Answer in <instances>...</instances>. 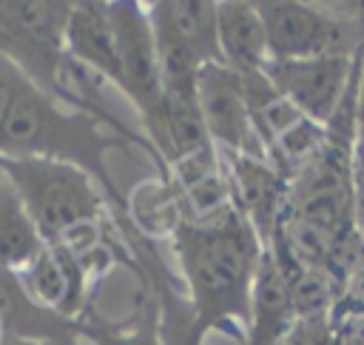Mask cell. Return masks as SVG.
<instances>
[{
  "label": "cell",
  "instance_id": "obj_1",
  "mask_svg": "<svg viewBox=\"0 0 364 345\" xmlns=\"http://www.w3.org/2000/svg\"><path fill=\"white\" fill-rule=\"evenodd\" d=\"M171 245L188 291L193 334L202 342L210 331L245 339L253 279L264 245L253 225L233 205L210 220H185L171 231Z\"/></svg>",
  "mask_w": 364,
  "mask_h": 345
},
{
  "label": "cell",
  "instance_id": "obj_2",
  "mask_svg": "<svg viewBox=\"0 0 364 345\" xmlns=\"http://www.w3.org/2000/svg\"><path fill=\"white\" fill-rule=\"evenodd\" d=\"M102 125L100 117L57 103L28 80L0 125V154L43 157L85 171L105 194L108 214L119 220L128 217V200L114 182L108 154L128 151L131 143L102 131Z\"/></svg>",
  "mask_w": 364,
  "mask_h": 345
},
{
  "label": "cell",
  "instance_id": "obj_3",
  "mask_svg": "<svg viewBox=\"0 0 364 345\" xmlns=\"http://www.w3.org/2000/svg\"><path fill=\"white\" fill-rule=\"evenodd\" d=\"M0 177L20 197L46 242H57L82 222L108 217V200L100 185L68 163L0 154Z\"/></svg>",
  "mask_w": 364,
  "mask_h": 345
},
{
  "label": "cell",
  "instance_id": "obj_4",
  "mask_svg": "<svg viewBox=\"0 0 364 345\" xmlns=\"http://www.w3.org/2000/svg\"><path fill=\"white\" fill-rule=\"evenodd\" d=\"M264 34L270 60H301L344 54L353 57L364 43V6L353 14H336L324 6L299 0H253Z\"/></svg>",
  "mask_w": 364,
  "mask_h": 345
},
{
  "label": "cell",
  "instance_id": "obj_5",
  "mask_svg": "<svg viewBox=\"0 0 364 345\" xmlns=\"http://www.w3.org/2000/svg\"><path fill=\"white\" fill-rule=\"evenodd\" d=\"M108 14L122 63V94L139 111L142 128L151 140L162 111V74L148 9L139 0H108Z\"/></svg>",
  "mask_w": 364,
  "mask_h": 345
},
{
  "label": "cell",
  "instance_id": "obj_6",
  "mask_svg": "<svg viewBox=\"0 0 364 345\" xmlns=\"http://www.w3.org/2000/svg\"><path fill=\"white\" fill-rule=\"evenodd\" d=\"M353 68H355V54L353 57L327 54V57H301V60H267L264 77L307 120L327 128L347 94Z\"/></svg>",
  "mask_w": 364,
  "mask_h": 345
},
{
  "label": "cell",
  "instance_id": "obj_7",
  "mask_svg": "<svg viewBox=\"0 0 364 345\" xmlns=\"http://www.w3.org/2000/svg\"><path fill=\"white\" fill-rule=\"evenodd\" d=\"M199 108L216 151L267 160L247 105L242 74L225 63H208L199 71Z\"/></svg>",
  "mask_w": 364,
  "mask_h": 345
},
{
  "label": "cell",
  "instance_id": "obj_8",
  "mask_svg": "<svg viewBox=\"0 0 364 345\" xmlns=\"http://www.w3.org/2000/svg\"><path fill=\"white\" fill-rule=\"evenodd\" d=\"M219 157H222V165L230 180L233 205L242 211V217L253 225L262 245L267 248L279 228L290 180L276 165H270L267 160H259V157L228 154V151H219Z\"/></svg>",
  "mask_w": 364,
  "mask_h": 345
},
{
  "label": "cell",
  "instance_id": "obj_9",
  "mask_svg": "<svg viewBox=\"0 0 364 345\" xmlns=\"http://www.w3.org/2000/svg\"><path fill=\"white\" fill-rule=\"evenodd\" d=\"M17 279L37 305L65 319H80L88 308L91 277L85 274L80 257L60 242H46L43 251L17 274Z\"/></svg>",
  "mask_w": 364,
  "mask_h": 345
},
{
  "label": "cell",
  "instance_id": "obj_10",
  "mask_svg": "<svg viewBox=\"0 0 364 345\" xmlns=\"http://www.w3.org/2000/svg\"><path fill=\"white\" fill-rule=\"evenodd\" d=\"M65 48L71 60H77L94 77L122 91V63H119V48H117L105 0L74 3L68 31H65Z\"/></svg>",
  "mask_w": 364,
  "mask_h": 345
},
{
  "label": "cell",
  "instance_id": "obj_11",
  "mask_svg": "<svg viewBox=\"0 0 364 345\" xmlns=\"http://www.w3.org/2000/svg\"><path fill=\"white\" fill-rule=\"evenodd\" d=\"M293 325H296V308H293L287 277L276 262V257L264 248L256 279H253L245 339L239 345H282Z\"/></svg>",
  "mask_w": 364,
  "mask_h": 345
},
{
  "label": "cell",
  "instance_id": "obj_12",
  "mask_svg": "<svg viewBox=\"0 0 364 345\" xmlns=\"http://www.w3.org/2000/svg\"><path fill=\"white\" fill-rule=\"evenodd\" d=\"M145 9L151 26L176 37L202 66L222 63L216 0H156Z\"/></svg>",
  "mask_w": 364,
  "mask_h": 345
},
{
  "label": "cell",
  "instance_id": "obj_13",
  "mask_svg": "<svg viewBox=\"0 0 364 345\" xmlns=\"http://www.w3.org/2000/svg\"><path fill=\"white\" fill-rule=\"evenodd\" d=\"M219 9V51L222 63L236 74L264 71L270 51L262 14L253 0H222Z\"/></svg>",
  "mask_w": 364,
  "mask_h": 345
},
{
  "label": "cell",
  "instance_id": "obj_14",
  "mask_svg": "<svg viewBox=\"0 0 364 345\" xmlns=\"http://www.w3.org/2000/svg\"><path fill=\"white\" fill-rule=\"evenodd\" d=\"M46 240L26 214L20 197L0 177V271L20 274L40 251Z\"/></svg>",
  "mask_w": 364,
  "mask_h": 345
},
{
  "label": "cell",
  "instance_id": "obj_15",
  "mask_svg": "<svg viewBox=\"0 0 364 345\" xmlns=\"http://www.w3.org/2000/svg\"><path fill=\"white\" fill-rule=\"evenodd\" d=\"M77 322H80L82 345H165L162 331H159L156 302L148 305L131 322H108L91 308H85V314Z\"/></svg>",
  "mask_w": 364,
  "mask_h": 345
},
{
  "label": "cell",
  "instance_id": "obj_16",
  "mask_svg": "<svg viewBox=\"0 0 364 345\" xmlns=\"http://www.w3.org/2000/svg\"><path fill=\"white\" fill-rule=\"evenodd\" d=\"M26 83H28V77H26L6 54H0V125H3V120H6V114H9V108H11V103L17 100V94L23 91Z\"/></svg>",
  "mask_w": 364,
  "mask_h": 345
},
{
  "label": "cell",
  "instance_id": "obj_17",
  "mask_svg": "<svg viewBox=\"0 0 364 345\" xmlns=\"http://www.w3.org/2000/svg\"><path fill=\"white\" fill-rule=\"evenodd\" d=\"M330 322L333 345H364V311H338Z\"/></svg>",
  "mask_w": 364,
  "mask_h": 345
},
{
  "label": "cell",
  "instance_id": "obj_18",
  "mask_svg": "<svg viewBox=\"0 0 364 345\" xmlns=\"http://www.w3.org/2000/svg\"><path fill=\"white\" fill-rule=\"evenodd\" d=\"M353 174H355V182L364 180V117H358V123H355V140H353Z\"/></svg>",
  "mask_w": 364,
  "mask_h": 345
},
{
  "label": "cell",
  "instance_id": "obj_19",
  "mask_svg": "<svg viewBox=\"0 0 364 345\" xmlns=\"http://www.w3.org/2000/svg\"><path fill=\"white\" fill-rule=\"evenodd\" d=\"M355 231L364 237V180L355 182Z\"/></svg>",
  "mask_w": 364,
  "mask_h": 345
},
{
  "label": "cell",
  "instance_id": "obj_20",
  "mask_svg": "<svg viewBox=\"0 0 364 345\" xmlns=\"http://www.w3.org/2000/svg\"><path fill=\"white\" fill-rule=\"evenodd\" d=\"M358 117H364V48H361V71H358Z\"/></svg>",
  "mask_w": 364,
  "mask_h": 345
},
{
  "label": "cell",
  "instance_id": "obj_21",
  "mask_svg": "<svg viewBox=\"0 0 364 345\" xmlns=\"http://www.w3.org/2000/svg\"><path fill=\"white\" fill-rule=\"evenodd\" d=\"M0 345H46V342H31V339H20V336L0 334Z\"/></svg>",
  "mask_w": 364,
  "mask_h": 345
}]
</instances>
